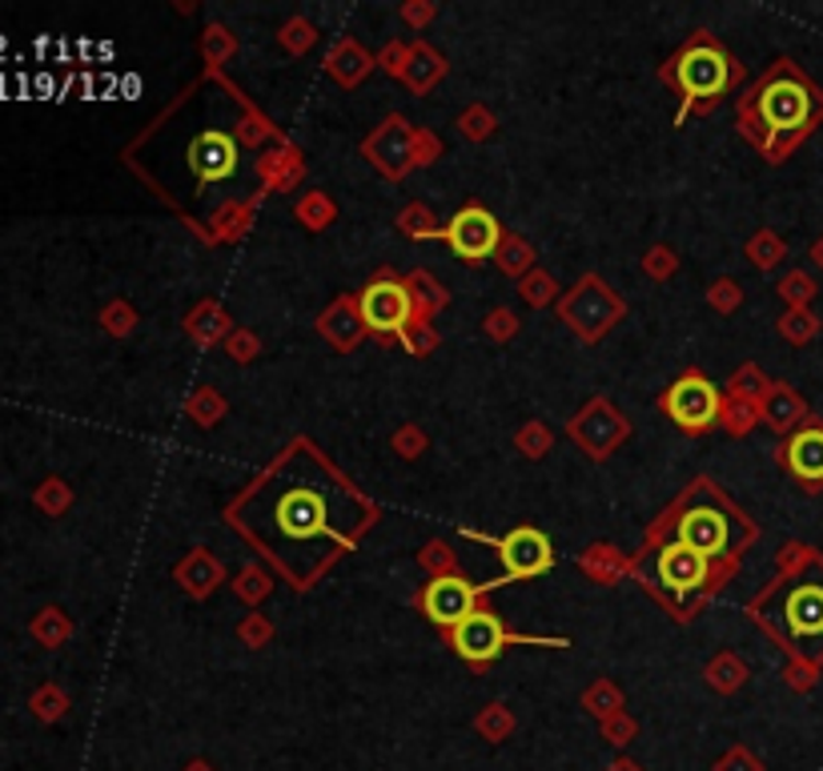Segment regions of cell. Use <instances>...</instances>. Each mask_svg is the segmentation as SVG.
I'll return each instance as SVG.
<instances>
[{
	"label": "cell",
	"mask_w": 823,
	"mask_h": 771,
	"mask_svg": "<svg viewBox=\"0 0 823 771\" xmlns=\"http://www.w3.org/2000/svg\"><path fill=\"white\" fill-rule=\"evenodd\" d=\"M234 523L253 535L273 559L306 583L365 523V506L322 462L297 450L234 511Z\"/></svg>",
	"instance_id": "1"
},
{
	"label": "cell",
	"mask_w": 823,
	"mask_h": 771,
	"mask_svg": "<svg viewBox=\"0 0 823 771\" xmlns=\"http://www.w3.org/2000/svg\"><path fill=\"white\" fill-rule=\"evenodd\" d=\"M759 113L771 133H800L812 121V89L791 72H776L759 93Z\"/></svg>",
	"instance_id": "2"
},
{
	"label": "cell",
	"mask_w": 823,
	"mask_h": 771,
	"mask_svg": "<svg viewBox=\"0 0 823 771\" xmlns=\"http://www.w3.org/2000/svg\"><path fill=\"white\" fill-rule=\"evenodd\" d=\"M731 65L715 45H691L675 60V85L683 89L687 101H711L728 89Z\"/></svg>",
	"instance_id": "3"
},
{
	"label": "cell",
	"mask_w": 823,
	"mask_h": 771,
	"mask_svg": "<svg viewBox=\"0 0 823 771\" xmlns=\"http://www.w3.org/2000/svg\"><path fill=\"white\" fill-rule=\"evenodd\" d=\"M358 310H362V322L374 334H398L410 322V293H406V286H398V281L390 278L370 281L362 290Z\"/></svg>",
	"instance_id": "4"
},
{
	"label": "cell",
	"mask_w": 823,
	"mask_h": 771,
	"mask_svg": "<svg viewBox=\"0 0 823 771\" xmlns=\"http://www.w3.org/2000/svg\"><path fill=\"white\" fill-rule=\"evenodd\" d=\"M667 414L679 422V426H687V431H703L719 414V390L699 375L679 378L667 394Z\"/></svg>",
	"instance_id": "5"
},
{
	"label": "cell",
	"mask_w": 823,
	"mask_h": 771,
	"mask_svg": "<svg viewBox=\"0 0 823 771\" xmlns=\"http://www.w3.org/2000/svg\"><path fill=\"white\" fill-rule=\"evenodd\" d=\"M707 571H711V559H707V555H699V550H691V547H683V543H670V547H663V550H658V559H655V579L667 586L670 595H675V603H683L695 586H703Z\"/></svg>",
	"instance_id": "6"
},
{
	"label": "cell",
	"mask_w": 823,
	"mask_h": 771,
	"mask_svg": "<svg viewBox=\"0 0 823 771\" xmlns=\"http://www.w3.org/2000/svg\"><path fill=\"white\" fill-rule=\"evenodd\" d=\"M779 619L791 639H823V583H796L779 603Z\"/></svg>",
	"instance_id": "7"
},
{
	"label": "cell",
	"mask_w": 823,
	"mask_h": 771,
	"mask_svg": "<svg viewBox=\"0 0 823 771\" xmlns=\"http://www.w3.org/2000/svg\"><path fill=\"white\" fill-rule=\"evenodd\" d=\"M474 599L478 595H474V586L466 583V579L447 574V579H435V583L422 591V611L438 627H450V632H454L462 619L474 615Z\"/></svg>",
	"instance_id": "8"
},
{
	"label": "cell",
	"mask_w": 823,
	"mask_h": 771,
	"mask_svg": "<svg viewBox=\"0 0 823 771\" xmlns=\"http://www.w3.org/2000/svg\"><path fill=\"white\" fill-rule=\"evenodd\" d=\"M503 567L506 574H515V579H534V574L551 571V538L542 535V530H530V526H522V530H515V535L503 538Z\"/></svg>",
	"instance_id": "9"
},
{
	"label": "cell",
	"mask_w": 823,
	"mask_h": 771,
	"mask_svg": "<svg viewBox=\"0 0 823 771\" xmlns=\"http://www.w3.org/2000/svg\"><path fill=\"white\" fill-rule=\"evenodd\" d=\"M447 242L450 249L466 261H478V257H491L498 246V222H494L486 210H462L454 222L447 225Z\"/></svg>",
	"instance_id": "10"
},
{
	"label": "cell",
	"mask_w": 823,
	"mask_h": 771,
	"mask_svg": "<svg viewBox=\"0 0 823 771\" xmlns=\"http://www.w3.org/2000/svg\"><path fill=\"white\" fill-rule=\"evenodd\" d=\"M454 647H459V655H466L471 663H491L494 655L506 647L503 623L494 619V615H486V611H474L471 619H462L459 627H454Z\"/></svg>",
	"instance_id": "11"
},
{
	"label": "cell",
	"mask_w": 823,
	"mask_h": 771,
	"mask_svg": "<svg viewBox=\"0 0 823 771\" xmlns=\"http://www.w3.org/2000/svg\"><path fill=\"white\" fill-rule=\"evenodd\" d=\"M728 538H731V523L723 511H687L679 518V538L675 543L711 559V555H719V550L728 547Z\"/></svg>",
	"instance_id": "12"
},
{
	"label": "cell",
	"mask_w": 823,
	"mask_h": 771,
	"mask_svg": "<svg viewBox=\"0 0 823 771\" xmlns=\"http://www.w3.org/2000/svg\"><path fill=\"white\" fill-rule=\"evenodd\" d=\"M788 467L796 479L803 482H823V431L820 426H808L788 443Z\"/></svg>",
	"instance_id": "13"
},
{
	"label": "cell",
	"mask_w": 823,
	"mask_h": 771,
	"mask_svg": "<svg viewBox=\"0 0 823 771\" xmlns=\"http://www.w3.org/2000/svg\"><path fill=\"white\" fill-rule=\"evenodd\" d=\"M189 157H193V169L201 174V181H210V177H229L234 174V161H237L234 145H229V137H222V133L201 137Z\"/></svg>",
	"instance_id": "14"
},
{
	"label": "cell",
	"mask_w": 823,
	"mask_h": 771,
	"mask_svg": "<svg viewBox=\"0 0 823 771\" xmlns=\"http://www.w3.org/2000/svg\"><path fill=\"white\" fill-rule=\"evenodd\" d=\"M69 632H72L69 619H65V615H60L57 607H45V611H41V615L33 619V639H36V642H45V647H60V642L69 639Z\"/></svg>",
	"instance_id": "15"
},
{
	"label": "cell",
	"mask_w": 823,
	"mask_h": 771,
	"mask_svg": "<svg viewBox=\"0 0 823 771\" xmlns=\"http://www.w3.org/2000/svg\"><path fill=\"white\" fill-rule=\"evenodd\" d=\"M65 712H69V700H65V691H60V688H41L33 695V715H36V719L53 724V719H60Z\"/></svg>",
	"instance_id": "16"
},
{
	"label": "cell",
	"mask_w": 823,
	"mask_h": 771,
	"mask_svg": "<svg viewBox=\"0 0 823 771\" xmlns=\"http://www.w3.org/2000/svg\"><path fill=\"white\" fill-rule=\"evenodd\" d=\"M36 506L45 514H60L65 506H69V487L60 479H48V482H41L36 487Z\"/></svg>",
	"instance_id": "17"
},
{
	"label": "cell",
	"mask_w": 823,
	"mask_h": 771,
	"mask_svg": "<svg viewBox=\"0 0 823 771\" xmlns=\"http://www.w3.org/2000/svg\"><path fill=\"white\" fill-rule=\"evenodd\" d=\"M611 771H639V768H631V763H619V768H611Z\"/></svg>",
	"instance_id": "18"
}]
</instances>
